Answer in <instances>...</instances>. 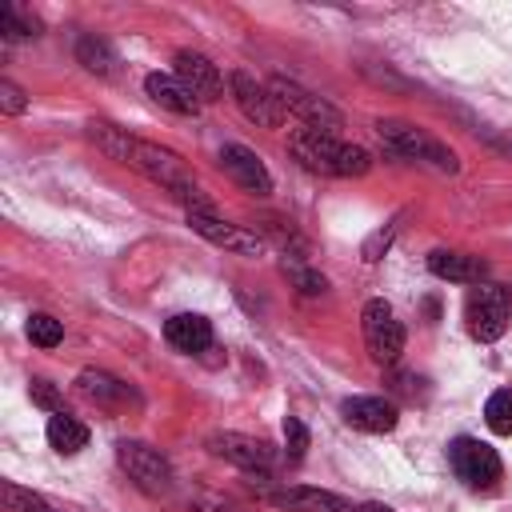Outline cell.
Instances as JSON below:
<instances>
[{"label":"cell","instance_id":"obj_9","mask_svg":"<svg viewBox=\"0 0 512 512\" xmlns=\"http://www.w3.org/2000/svg\"><path fill=\"white\" fill-rule=\"evenodd\" d=\"M188 224H192L196 236H204L208 244H216V248H224V252H236V256H260V252L268 248V240H264L256 228L220 220L216 212H188Z\"/></svg>","mask_w":512,"mask_h":512},{"label":"cell","instance_id":"obj_19","mask_svg":"<svg viewBox=\"0 0 512 512\" xmlns=\"http://www.w3.org/2000/svg\"><path fill=\"white\" fill-rule=\"evenodd\" d=\"M428 272L440 276V280H452V284H480L484 280V260L468 256V252L436 248V252H428Z\"/></svg>","mask_w":512,"mask_h":512},{"label":"cell","instance_id":"obj_26","mask_svg":"<svg viewBox=\"0 0 512 512\" xmlns=\"http://www.w3.org/2000/svg\"><path fill=\"white\" fill-rule=\"evenodd\" d=\"M280 268H284V276H288L304 296H320V292H328V280H324L316 268H304V264H296V260H280Z\"/></svg>","mask_w":512,"mask_h":512},{"label":"cell","instance_id":"obj_2","mask_svg":"<svg viewBox=\"0 0 512 512\" xmlns=\"http://www.w3.org/2000/svg\"><path fill=\"white\" fill-rule=\"evenodd\" d=\"M128 168H136L140 176H148L152 184H160L164 192H172L188 212H212L204 188L196 184V176L188 172V164H184L176 152H168V148H160V144H152V140H140Z\"/></svg>","mask_w":512,"mask_h":512},{"label":"cell","instance_id":"obj_11","mask_svg":"<svg viewBox=\"0 0 512 512\" xmlns=\"http://www.w3.org/2000/svg\"><path fill=\"white\" fill-rule=\"evenodd\" d=\"M208 452L236 464L240 472H272L276 468V448L260 436H244V432H216L208 436Z\"/></svg>","mask_w":512,"mask_h":512},{"label":"cell","instance_id":"obj_5","mask_svg":"<svg viewBox=\"0 0 512 512\" xmlns=\"http://www.w3.org/2000/svg\"><path fill=\"white\" fill-rule=\"evenodd\" d=\"M116 464L148 496H164L172 488V464H168V456L160 448L144 444V440H120L116 444Z\"/></svg>","mask_w":512,"mask_h":512},{"label":"cell","instance_id":"obj_24","mask_svg":"<svg viewBox=\"0 0 512 512\" xmlns=\"http://www.w3.org/2000/svg\"><path fill=\"white\" fill-rule=\"evenodd\" d=\"M4 504H8V512H64V508H56L52 500H44L40 492H32V488H20V484H4Z\"/></svg>","mask_w":512,"mask_h":512},{"label":"cell","instance_id":"obj_22","mask_svg":"<svg viewBox=\"0 0 512 512\" xmlns=\"http://www.w3.org/2000/svg\"><path fill=\"white\" fill-rule=\"evenodd\" d=\"M76 60L88 68V72H96V76H112L116 72V52H112V44L104 40V36H92V32H84L80 40H76Z\"/></svg>","mask_w":512,"mask_h":512},{"label":"cell","instance_id":"obj_15","mask_svg":"<svg viewBox=\"0 0 512 512\" xmlns=\"http://www.w3.org/2000/svg\"><path fill=\"white\" fill-rule=\"evenodd\" d=\"M268 504L284 508V512H356L344 496L324 492V488H308V484H292V488H272Z\"/></svg>","mask_w":512,"mask_h":512},{"label":"cell","instance_id":"obj_8","mask_svg":"<svg viewBox=\"0 0 512 512\" xmlns=\"http://www.w3.org/2000/svg\"><path fill=\"white\" fill-rule=\"evenodd\" d=\"M508 316H512V308H508V292H504V288H496V284H476V288L468 292L464 320H468L472 340H480V344L500 340L504 328H508Z\"/></svg>","mask_w":512,"mask_h":512},{"label":"cell","instance_id":"obj_6","mask_svg":"<svg viewBox=\"0 0 512 512\" xmlns=\"http://www.w3.org/2000/svg\"><path fill=\"white\" fill-rule=\"evenodd\" d=\"M448 464H452V472H456L468 488H476V492L496 488L500 476H504V464H500L496 448H488V444L476 440V436H456V440L448 444Z\"/></svg>","mask_w":512,"mask_h":512},{"label":"cell","instance_id":"obj_4","mask_svg":"<svg viewBox=\"0 0 512 512\" xmlns=\"http://www.w3.org/2000/svg\"><path fill=\"white\" fill-rule=\"evenodd\" d=\"M376 136H380V144H384L392 156H400V160H432L440 172H456V168H460L452 148H444L440 140L424 136V132H420L416 124H408V120H376Z\"/></svg>","mask_w":512,"mask_h":512},{"label":"cell","instance_id":"obj_21","mask_svg":"<svg viewBox=\"0 0 512 512\" xmlns=\"http://www.w3.org/2000/svg\"><path fill=\"white\" fill-rule=\"evenodd\" d=\"M44 436H48V444H52L60 456H76V452L88 444V428H84L76 416H68V412H52Z\"/></svg>","mask_w":512,"mask_h":512},{"label":"cell","instance_id":"obj_12","mask_svg":"<svg viewBox=\"0 0 512 512\" xmlns=\"http://www.w3.org/2000/svg\"><path fill=\"white\" fill-rule=\"evenodd\" d=\"M172 72L184 80V88H188L200 104H212V100L224 96V76H220V68H216L208 56L192 52V48H180V52H176Z\"/></svg>","mask_w":512,"mask_h":512},{"label":"cell","instance_id":"obj_14","mask_svg":"<svg viewBox=\"0 0 512 512\" xmlns=\"http://www.w3.org/2000/svg\"><path fill=\"white\" fill-rule=\"evenodd\" d=\"M340 416H344L356 432L380 436V432H392V428H396L400 408H396L392 400H384V396H348V400L340 404Z\"/></svg>","mask_w":512,"mask_h":512},{"label":"cell","instance_id":"obj_34","mask_svg":"<svg viewBox=\"0 0 512 512\" xmlns=\"http://www.w3.org/2000/svg\"><path fill=\"white\" fill-rule=\"evenodd\" d=\"M492 144H496L500 152H508V156H512V136H508V140H492Z\"/></svg>","mask_w":512,"mask_h":512},{"label":"cell","instance_id":"obj_3","mask_svg":"<svg viewBox=\"0 0 512 512\" xmlns=\"http://www.w3.org/2000/svg\"><path fill=\"white\" fill-rule=\"evenodd\" d=\"M264 84H268L272 100L280 104V112H284V116H288V112H292V116H300V120H304V128L324 132V136H336V132L344 128L340 108H332L324 96L308 92L304 84H296V80H288V76H268Z\"/></svg>","mask_w":512,"mask_h":512},{"label":"cell","instance_id":"obj_7","mask_svg":"<svg viewBox=\"0 0 512 512\" xmlns=\"http://www.w3.org/2000/svg\"><path fill=\"white\" fill-rule=\"evenodd\" d=\"M360 328H364V348L376 364H396L404 352V324L396 320L388 300H368L360 308Z\"/></svg>","mask_w":512,"mask_h":512},{"label":"cell","instance_id":"obj_33","mask_svg":"<svg viewBox=\"0 0 512 512\" xmlns=\"http://www.w3.org/2000/svg\"><path fill=\"white\" fill-rule=\"evenodd\" d=\"M356 512H392V508H388V504H376V500H372V504H360Z\"/></svg>","mask_w":512,"mask_h":512},{"label":"cell","instance_id":"obj_20","mask_svg":"<svg viewBox=\"0 0 512 512\" xmlns=\"http://www.w3.org/2000/svg\"><path fill=\"white\" fill-rule=\"evenodd\" d=\"M88 136H92V144L108 156V160H120V164H132V152H136V136H128V128H120V124H108V120H92L88 124Z\"/></svg>","mask_w":512,"mask_h":512},{"label":"cell","instance_id":"obj_17","mask_svg":"<svg viewBox=\"0 0 512 512\" xmlns=\"http://www.w3.org/2000/svg\"><path fill=\"white\" fill-rule=\"evenodd\" d=\"M164 340L180 352H204L212 344V320H204L200 312H176L164 320Z\"/></svg>","mask_w":512,"mask_h":512},{"label":"cell","instance_id":"obj_13","mask_svg":"<svg viewBox=\"0 0 512 512\" xmlns=\"http://www.w3.org/2000/svg\"><path fill=\"white\" fill-rule=\"evenodd\" d=\"M220 168L232 184H240L252 196H268L272 192V172L264 168V160L248 148V144H224L220 148Z\"/></svg>","mask_w":512,"mask_h":512},{"label":"cell","instance_id":"obj_30","mask_svg":"<svg viewBox=\"0 0 512 512\" xmlns=\"http://www.w3.org/2000/svg\"><path fill=\"white\" fill-rule=\"evenodd\" d=\"M0 32H4V40H28V36H36V20H24L12 4H4L0 8Z\"/></svg>","mask_w":512,"mask_h":512},{"label":"cell","instance_id":"obj_32","mask_svg":"<svg viewBox=\"0 0 512 512\" xmlns=\"http://www.w3.org/2000/svg\"><path fill=\"white\" fill-rule=\"evenodd\" d=\"M28 392H32V400H36L40 408H48V412H64V400H60V392L52 388V380H44V376H36Z\"/></svg>","mask_w":512,"mask_h":512},{"label":"cell","instance_id":"obj_10","mask_svg":"<svg viewBox=\"0 0 512 512\" xmlns=\"http://www.w3.org/2000/svg\"><path fill=\"white\" fill-rule=\"evenodd\" d=\"M228 92H232V104L240 108V116L252 120L256 128H280V124H284V112H280V104L272 100L268 84H260V80L248 76L244 68L228 72Z\"/></svg>","mask_w":512,"mask_h":512},{"label":"cell","instance_id":"obj_29","mask_svg":"<svg viewBox=\"0 0 512 512\" xmlns=\"http://www.w3.org/2000/svg\"><path fill=\"white\" fill-rule=\"evenodd\" d=\"M396 232H400V216H396V220H388L384 228H376V232H372V236L360 244V256H364V264H376V260L388 252V244L396 240Z\"/></svg>","mask_w":512,"mask_h":512},{"label":"cell","instance_id":"obj_16","mask_svg":"<svg viewBox=\"0 0 512 512\" xmlns=\"http://www.w3.org/2000/svg\"><path fill=\"white\" fill-rule=\"evenodd\" d=\"M144 92H148L160 108H168V112H176V116H196V112H200V100L184 88V80H180L176 72H148V76H144Z\"/></svg>","mask_w":512,"mask_h":512},{"label":"cell","instance_id":"obj_27","mask_svg":"<svg viewBox=\"0 0 512 512\" xmlns=\"http://www.w3.org/2000/svg\"><path fill=\"white\" fill-rule=\"evenodd\" d=\"M284 456L292 464H300L308 456V428L300 416H284Z\"/></svg>","mask_w":512,"mask_h":512},{"label":"cell","instance_id":"obj_1","mask_svg":"<svg viewBox=\"0 0 512 512\" xmlns=\"http://www.w3.org/2000/svg\"><path fill=\"white\" fill-rule=\"evenodd\" d=\"M288 152H292V160L300 168H308L316 176H344V180H352V176H364L372 168L368 148L344 144V140L324 136V132H312V128L292 132L288 136Z\"/></svg>","mask_w":512,"mask_h":512},{"label":"cell","instance_id":"obj_18","mask_svg":"<svg viewBox=\"0 0 512 512\" xmlns=\"http://www.w3.org/2000/svg\"><path fill=\"white\" fill-rule=\"evenodd\" d=\"M76 392H80L84 400L100 404V408H116V404L132 400V388H128L120 376L104 372V368H84V372L76 376Z\"/></svg>","mask_w":512,"mask_h":512},{"label":"cell","instance_id":"obj_28","mask_svg":"<svg viewBox=\"0 0 512 512\" xmlns=\"http://www.w3.org/2000/svg\"><path fill=\"white\" fill-rule=\"evenodd\" d=\"M188 512H252V508L232 500V496H220V492H192L188 496Z\"/></svg>","mask_w":512,"mask_h":512},{"label":"cell","instance_id":"obj_23","mask_svg":"<svg viewBox=\"0 0 512 512\" xmlns=\"http://www.w3.org/2000/svg\"><path fill=\"white\" fill-rule=\"evenodd\" d=\"M484 420L496 436H512V388H496L484 404Z\"/></svg>","mask_w":512,"mask_h":512},{"label":"cell","instance_id":"obj_31","mask_svg":"<svg viewBox=\"0 0 512 512\" xmlns=\"http://www.w3.org/2000/svg\"><path fill=\"white\" fill-rule=\"evenodd\" d=\"M28 108V92L16 80H0V112L4 116H20Z\"/></svg>","mask_w":512,"mask_h":512},{"label":"cell","instance_id":"obj_25","mask_svg":"<svg viewBox=\"0 0 512 512\" xmlns=\"http://www.w3.org/2000/svg\"><path fill=\"white\" fill-rule=\"evenodd\" d=\"M28 340L36 348H56L64 340V324L56 316H48V312H32L28 316Z\"/></svg>","mask_w":512,"mask_h":512}]
</instances>
